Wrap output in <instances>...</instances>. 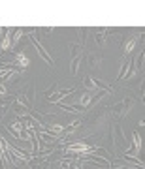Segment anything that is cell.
<instances>
[{
  "label": "cell",
  "instance_id": "cell-1",
  "mask_svg": "<svg viewBox=\"0 0 145 169\" xmlns=\"http://www.w3.org/2000/svg\"><path fill=\"white\" fill-rule=\"evenodd\" d=\"M70 152H89L91 150V147L89 145H85V143H79V145H72V147H68Z\"/></svg>",
  "mask_w": 145,
  "mask_h": 169
},
{
  "label": "cell",
  "instance_id": "cell-2",
  "mask_svg": "<svg viewBox=\"0 0 145 169\" xmlns=\"http://www.w3.org/2000/svg\"><path fill=\"white\" fill-rule=\"evenodd\" d=\"M17 64H19L21 68H27L28 64H30V62H28V57H27L25 53H19V55H17Z\"/></svg>",
  "mask_w": 145,
  "mask_h": 169
},
{
  "label": "cell",
  "instance_id": "cell-3",
  "mask_svg": "<svg viewBox=\"0 0 145 169\" xmlns=\"http://www.w3.org/2000/svg\"><path fill=\"white\" fill-rule=\"evenodd\" d=\"M136 41H138V38H130V40L126 41V45H124V51H126V53H130V51L134 49V45H136Z\"/></svg>",
  "mask_w": 145,
  "mask_h": 169
},
{
  "label": "cell",
  "instance_id": "cell-4",
  "mask_svg": "<svg viewBox=\"0 0 145 169\" xmlns=\"http://www.w3.org/2000/svg\"><path fill=\"white\" fill-rule=\"evenodd\" d=\"M2 49H4V51L9 49V34H4V40H2Z\"/></svg>",
  "mask_w": 145,
  "mask_h": 169
},
{
  "label": "cell",
  "instance_id": "cell-5",
  "mask_svg": "<svg viewBox=\"0 0 145 169\" xmlns=\"http://www.w3.org/2000/svg\"><path fill=\"white\" fill-rule=\"evenodd\" d=\"M89 102H91V96H89V94H85V96L81 98V105L87 107V105H89Z\"/></svg>",
  "mask_w": 145,
  "mask_h": 169
},
{
  "label": "cell",
  "instance_id": "cell-6",
  "mask_svg": "<svg viewBox=\"0 0 145 169\" xmlns=\"http://www.w3.org/2000/svg\"><path fill=\"white\" fill-rule=\"evenodd\" d=\"M134 145H136V150H141V139L138 135H134Z\"/></svg>",
  "mask_w": 145,
  "mask_h": 169
},
{
  "label": "cell",
  "instance_id": "cell-7",
  "mask_svg": "<svg viewBox=\"0 0 145 169\" xmlns=\"http://www.w3.org/2000/svg\"><path fill=\"white\" fill-rule=\"evenodd\" d=\"M21 36H23V32H21V30H17V34H15V41H17L19 38H21Z\"/></svg>",
  "mask_w": 145,
  "mask_h": 169
},
{
  "label": "cell",
  "instance_id": "cell-8",
  "mask_svg": "<svg viewBox=\"0 0 145 169\" xmlns=\"http://www.w3.org/2000/svg\"><path fill=\"white\" fill-rule=\"evenodd\" d=\"M0 94H6V88H4V86H0Z\"/></svg>",
  "mask_w": 145,
  "mask_h": 169
}]
</instances>
